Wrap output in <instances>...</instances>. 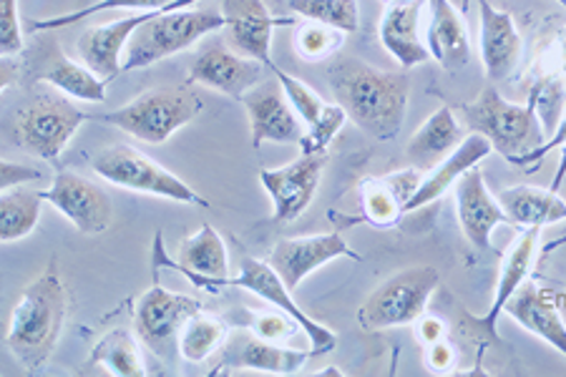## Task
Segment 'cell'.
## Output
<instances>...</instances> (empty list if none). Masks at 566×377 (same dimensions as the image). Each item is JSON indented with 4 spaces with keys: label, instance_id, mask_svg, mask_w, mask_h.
Wrapping results in <instances>:
<instances>
[{
    "label": "cell",
    "instance_id": "7",
    "mask_svg": "<svg viewBox=\"0 0 566 377\" xmlns=\"http://www.w3.org/2000/svg\"><path fill=\"white\" fill-rule=\"evenodd\" d=\"M91 164H94V171L98 177L114 184V187L179 201V205L209 207V201L199 197L185 179H179L177 174L159 167L157 161L142 151H136L134 146H108L102 154H96Z\"/></svg>",
    "mask_w": 566,
    "mask_h": 377
},
{
    "label": "cell",
    "instance_id": "4",
    "mask_svg": "<svg viewBox=\"0 0 566 377\" xmlns=\"http://www.w3.org/2000/svg\"><path fill=\"white\" fill-rule=\"evenodd\" d=\"M202 112L205 101L199 98L195 88L167 86L146 91L126 106L104 114L102 122L116 126L118 132L129 134L144 144H164Z\"/></svg>",
    "mask_w": 566,
    "mask_h": 377
},
{
    "label": "cell",
    "instance_id": "37",
    "mask_svg": "<svg viewBox=\"0 0 566 377\" xmlns=\"http://www.w3.org/2000/svg\"><path fill=\"white\" fill-rule=\"evenodd\" d=\"M348 122V114L340 104H331V112H327L315 126H310L307 132L300 139V154H325L327 146L340 134V128Z\"/></svg>",
    "mask_w": 566,
    "mask_h": 377
},
{
    "label": "cell",
    "instance_id": "8",
    "mask_svg": "<svg viewBox=\"0 0 566 377\" xmlns=\"http://www.w3.org/2000/svg\"><path fill=\"white\" fill-rule=\"evenodd\" d=\"M86 116L61 96H39L15 114L13 136L23 151L56 164Z\"/></svg>",
    "mask_w": 566,
    "mask_h": 377
},
{
    "label": "cell",
    "instance_id": "16",
    "mask_svg": "<svg viewBox=\"0 0 566 377\" xmlns=\"http://www.w3.org/2000/svg\"><path fill=\"white\" fill-rule=\"evenodd\" d=\"M360 260V254L350 250V244L345 242L340 234H315V237H295V239H282V242L272 250L270 264L280 272V277L287 282L290 290H295L300 282L310 274L317 272L319 266L327 262L340 260Z\"/></svg>",
    "mask_w": 566,
    "mask_h": 377
},
{
    "label": "cell",
    "instance_id": "13",
    "mask_svg": "<svg viewBox=\"0 0 566 377\" xmlns=\"http://www.w3.org/2000/svg\"><path fill=\"white\" fill-rule=\"evenodd\" d=\"M187 81L242 101L250 88L262 84V63L234 53L222 43H207L191 61Z\"/></svg>",
    "mask_w": 566,
    "mask_h": 377
},
{
    "label": "cell",
    "instance_id": "18",
    "mask_svg": "<svg viewBox=\"0 0 566 377\" xmlns=\"http://www.w3.org/2000/svg\"><path fill=\"white\" fill-rule=\"evenodd\" d=\"M538 234H542V229L538 227H528L518 234L516 242L511 244V250L506 252L504 264H501L494 302H491L489 312L483 317H469L483 345L499 343L496 322L501 315H504L506 302L514 297V292L522 287V284L528 280V274H532L536 250H538Z\"/></svg>",
    "mask_w": 566,
    "mask_h": 377
},
{
    "label": "cell",
    "instance_id": "24",
    "mask_svg": "<svg viewBox=\"0 0 566 377\" xmlns=\"http://www.w3.org/2000/svg\"><path fill=\"white\" fill-rule=\"evenodd\" d=\"M421 8L423 0L406 6H386V13L380 18V43L392 59H396L406 71L421 66L431 61V51L418 35L421 25Z\"/></svg>",
    "mask_w": 566,
    "mask_h": 377
},
{
    "label": "cell",
    "instance_id": "29",
    "mask_svg": "<svg viewBox=\"0 0 566 377\" xmlns=\"http://www.w3.org/2000/svg\"><path fill=\"white\" fill-rule=\"evenodd\" d=\"M41 78L49 81L53 88H59L63 94L78 101H88V104H102V101H106V81L98 78L86 63L81 66V63L71 61L59 49L45 51Z\"/></svg>",
    "mask_w": 566,
    "mask_h": 377
},
{
    "label": "cell",
    "instance_id": "30",
    "mask_svg": "<svg viewBox=\"0 0 566 377\" xmlns=\"http://www.w3.org/2000/svg\"><path fill=\"white\" fill-rule=\"evenodd\" d=\"M43 201L41 191H29L23 187L3 191V201H0V237H3V242H18V239L33 232L41 219Z\"/></svg>",
    "mask_w": 566,
    "mask_h": 377
},
{
    "label": "cell",
    "instance_id": "40",
    "mask_svg": "<svg viewBox=\"0 0 566 377\" xmlns=\"http://www.w3.org/2000/svg\"><path fill=\"white\" fill-rule=\"evenodd\" d=\"M252 329L254 335L270 339V343H285V339H290L303 327H300L290 315H285V312H280V315H258L252 322Z\"/></svg>",
    "mask_w": 566,
    "mask_h": 377
},
{
    "label": "cell",
    "instance_id": "20",
    "mask_svg": "<svg viewBox=\"0 0 566 377\" xmlns=\"http://www.w3.org/2000/svg\"><path fill=\"white\" fill-rule=\"evenodd\" d=\"M455 209H459V222L465 239L476 250H491V234H494V229L509 222L504 207L489 191L479 167L463 174L459 184H455Z\"/></svg>",
    "mask_w": 566,
    "mask_h": 377
},
{
    "label": "cell",
    "instance_id": "36",
    "mask_svg": "<svg viewBox=\"0 0 566 377\" xmlns=\"http://www.w3.org/2000/svg\"><path fill=\"white\" fill-rule=\"evenodd\" d=\"M340 39H343V31L331 29V25H323V23H310L297 31L295 49L303 59L319 61L340 49L343 43Z\"/></svg>",
    "mask_w": 566,
    "mask_h": 377
},
{
    "label": "cell",
    "instance_id": "9",
    "mask_svg": "<svg viewBox=\"0 0 566 377\" xmlns=\"http://www.w3.org/2000/svg\"><path fill=\"white\" fill-rule=\"evenodd\" d=\"M199 302L154 284L146 290L134 310V329L142 343L159 357H171L179 349V333L185 322L199 312Z\"/></svg>",
    "mask_w": 566,
    "mask_h": 377
},
{
    "label": "cell",
    "instance_id": "47",
    "mask_svg": "<svg viewBox=\"0 0 566 377\" xmlns=\"http://www.w3.org/2000/svg\"><path fill=\"white\" fill-rule=\"evenodd\" d=\"M463 8H469V0H463Z\"/></svg>",
    "mask_w": 566,
    "mask_h": 377
},
{
    "label": "cell",
    "instance_id": "38",
    "mask_svg": "<svg viewBox=\"0 0 566 377\" xmlns=\"http://www.w3.org/2000/svg\"><path fill=\"white\" fill-rule=\"evenodd\" d=\"M554 149H562V159H559V167H556V174H554V181H552V191H559L562 184L566 181V114L559 118V126L554 128L552 139L549 142H542L536 146V149L528 151L526 156H522V159L516 161V167H526V164H536L538 159H544L546 154L554 151Z\"/></svg>",
    "mask_w": 566,
    "mask_h": 377
},
{
    "label": "cell",
    "instance_id": "21",
    "mask_svg": "<svg viewBox=\"0 0 566 377\" xmlns=\"http://www.w3.org/2000/svg\"><path fill=\"white\" fill-rule=\"evenodd\" d=\"M481 15V59L489 81H506L522 61V33L516 29L514 15L491 6L489 0L479 3Z\"/></svg>",
    "mask_w": 566,
    "mask_h": 377
},
{
    "label": "cell",
    "instance_id": "42",
    "mask_svg": "<svg viewBox=\"0 0 566 377\" xmlns=\"http://www.w3.org/2000/svg\"><path fill=\"white\" fill-rule=\"evenodd\" d=\"M426 363L433 373H449L455 363V349L449 339H438V343L426 345Z\"/></svg>",
    "mask_w": 566,
    "mask_h": 377
},
{
    "label": "cell",
    "instance_id": "32",
    "mask_svg": "<svg viewBox=\"0 0 566 377\" xmlns=\"http://www.w3.org/2000/svg\"><path fill=\"white\" fill-rule=\"evenodd\" d=\"M227 339V322L209 312H195L179 333V355L187 363H205L217 347H222Z\"/></svg>",
    "mask_w": 566,
    "mask_h": 377
},
{
    "label": "cell",
    "instance_id": "5",
    "mask_svg": "<svg viewBox=\"0 0 566 377\" xmlns=\"http://www.w3.org/2000/svg\"><path fill=\"white\" fill-rule=\"evenodd\" d=\"M461 114L465 126L486 136L494 151L511 164L542 144L534 98L528 104H511L494 86H486L471 104L461 106Z\"/></svg>",
    "mask_w": 566,
    "mask_h": 377
},
{
    "label": "cell",
    "instance_id": "6",
    "mask_svg": "<svg viewBox=\"0 0 566 377\" xmlns=\"http://www.w3.org/2000/svg\"><path fill=\"white\" fill-rule=\"evenodd\" d=\"M438 282H441V274H438L436 266L428 264L410 266V270L392 274L358 310L360 327L376 333V329L413 325L426 315V307L438 290Z\"/></svg>",
    "mask_w": 566,
    "mask_h": 377
},
{
    "label": "cell",
    "instance_id": "33",
    "mask_svg": "<svg viewBox=\"0 0 566 377\" xmlns=\"http://www.w3.org/2000/svg\"><path fill=\"white\" fill-rule=\"evenodd\" d=\"M290 11L343 33H355L360 25L358 0H290Z\"/></svg>",
    "mask_w": 566,
    "mask_h": 377
},
{
    "label": "cell",
    "instance_id": "35",
    "mask_svg": "<svg viewBox=\"0 0 566 377\" xmlns=\"http://www.w3.org/2000/svg\"><path fill=\"white\" fill-rule=\"evenodd\" d=\"M169 3H175V0H98V3L81 8V11H73L69 15H56V18H45V21H35L31 25V31H56V29H63V25L86 21V18L102 13V11H157V8L169 6Z\"/></svg>",
    "mask_w": 566,
    "mask_h": 377
},
{
    "label": "cell",
    "instance_id": "27",
    "mask_svg": "<svg viewBox=\"0 0 566 377\" xmlns=\"http://www.w3.org/2000/svg\"><path fill=\"white\" fill-rule=\"evenodd\" d=\"M463 142L461 122L455 118L449 106H441L426 122L418 126V132L410 136L406 156L416 169L436 167L438 161L446 159L455 146Z\"/></svg>",
    "mask_w": 566,
    "mask_h": 377
},
{
    "label": "cell",
    "instance_id": "43",
    "mask_svg": "<svg viewBox=\"0 0 566 377\" xmlns=\"http://www.w3.org/2000/svg\"><path fill=\"white\" fill-rule=\"evenodd\" d=\"M416 333L423 345H431L446 337V325L438 317H421L416 322Z\"/></svg>",
    "mask_w": 566,
    "mask_h": 377
},
{
    "label": "cell",
    "instance_id": "2",
    "mask_svg": "<svg viewBox=\"0 0 566 377\" xmlns=\"http://www.w3.org/2000/svg\"><path fill=\"white\" fill-rule=\"evenodd\" d=\"M69 294L56 266H49L21 292L8 322L6 343L18 363L29 370H39L56 347L63 322H66Z\"/></svg>",
    "mask_w": 566,
    "mask_h": 377
},
{
    "label": "cell",
    "instance_id": "25",
    "mask_svg": "<svg viewBox=\"0 0 566 377\" xmlns=\"http://www.w3.org/2000/svg\"><path fill=\"white\" fill-rule=\"evenodd\" d=\"M423 177L418 169L396 171L382 179H368L363 184V209L365 219L376 227L396 224L400 214H406L408 201L421 187Z\"/></svg>",
    "mask_w": 566,
    "mask_h": 377
},
{
    "label": "cell",
    "instance_id": "1",
    "mask_svg": "<svg viewBox=\"0 0 566 377\" xmlns=\"http://www.w3.org/2000/svg\"><path fill=\"white\" fill-rule=\"evenodd\" d=\"M335 104L348 122L378 142L396 139L406 122L410 81L400 71H378L358 59L337 61L327 71Z\"/></svg>",
    "mask_w": 566,
    "mask_h": 377
},
{
    "label": "cell",
    "instance_id": "46",
    "mask_svg": "<svg viewBox=\"0 0 566 377\" xmlns=\"http://www.w3.org/2000/svg\"><path fill=\"white\" fill-rule=\"evenodd\" d=\"M559 300H562V307H566V290L559 292Z\"/></svg>",
    "mask_w": 566,
    "mask_h": 377
},
{
    "label": "cell",
    "instance_id": "17",
    "mask_svg": "<svg viewBox=\"0 0 566 377\" xmlns=\"http://www.w3.org/2000/svg\"><path fill=\"white\" fill-rule=\"evenodd\" d=\"M154 260L157 264L171 266L181 274L199 284V287H214V284H227V272H230V256H227V247L212 227L205 224L197 234L181 239L179 244V262H171L167 252L161 250V234H157V244H154Z\"/></svg>",
    "mask_w": 566,
    "mask_h": 377
},
{
    "label": "cell",
    "instance_id": "12",
    "mask_svg": "<svg viewBox=\"0 0 566 377\" xmlns=\"http://www.w3.org/2000/svg\"><path fill=\"white\" fill-rule=\"evenodd\" d=\"M227 284H234V287H242L252 294H258V297L270 302V305H275L280 312H285V315L295 320L297 325L305 329L315 357L333 353L335 349L337 335L331 327L319 325V322H315L313 317L305 315V312L297 307V302L292 300V290L287 287V282L280 277V272L270 262H260V260H252V256H248V260L242 262L240 277L227 280Z\"/></svg>",
    "mask_w": 566,
    "mask_h": 377
},
{
    "label": "cell",
    "instance_id": "26",
    "mask_svg": "<svg viewBox=\"0 0 566 377\" xmlns=\"http://www.w3.org/2000/svg\"><path fill=\"white\" fill-rule=\"evenodd\" d=\"M313 355V349H290L280 343H270L258 335H237L224 353V363L242 370H258L272 375L297 373Z\"/></svg>",
    "mask_w": 566,
    "mask_h": 377
},
{
    "label": "cell",
    "instance_id": "10",
    "mask_svg": "<svg viewBox=\"0 0 566 377\" xmlns=\"http://www.w3.org/2000/svg\"><path fill=\"white\" fill-rule=\"evenodd\" d=\"M325 171V154H300L277 169H262L260 181L272 199V222L290 224L313 205Z\"/></svg>",
    "mask_w": 566,
    "mask_h": 377
},
{
    "label": "cell",
    "instance_id": "11",
    "mask_svg": "<svg viewBox=\"0 0 566 377\" xmlns=\"http://www.w3.org/2000/svg\"><path fill=\"white\" fill-rule=\"evenodd\" d=\"M49 205L69 219L81 234L96 237L112 227L114 207L106 191L98 184L78 177L73 171H59L56 179L45 191H41Z\"/></svg>",
    "mask_w": 566,
    "mask_h": 377
},
{
    "label": "cell",
    "instance_id": "34",
    "mask_svg": "<svg viewBox=\"0 0 566 377\" xmlns=\"http://www.w3.org/2000/svg\"><path fill=\"white\" fill-rule=\"evenodd\" d=\"M270 71L275 73V78L280 81V86H282V91H285V96L292 104V108H295L300 122H303L307 128L315 126L319 118L331 112V104H325L323 96L315 94V91L310 88L305 81L290 76V73L282 71L280 66H275V63H272Z\"/></svg>",
    "mask_w": 566,
    "mask_h": 377
},
{
    "label": "cell",
    "instance_id": "41",
    "mask_svg": "<svg viewBox=\"0 0 566 377\" xmlns=\"http://www.w3.org/2000/svg\"><path fill=\"white\" fill-rule=\"evenodd\" d=\"M39 179H41V171L33 167H25V164L3 161V167H0V187H3V191L18 189L23 187L25 181H39Z\"/></svg>",
    "mask_w": 566,
    "mask_h": 377
},
{
    "label": "cell",
    "instance_id": "3",
    "mask_svg": "<svg viewBox=\"0 0 566 377\" xmlns=\"http://www.w3.org/2000/svg\"><path fill=\"white\" fill-rule=\"evenodd\" d=\"M191 3L197 0H175V3L159 8L157 15L132 35L124 51L122 69L136 71L154 66V63L191 49L197 41L224 29L222 11H187Z\"/></svg>",
    "mask_w": 566,
    "mask_h": 377
},
{
    "label": "cell",
    "instance_id": "22",
    "mask_svg": "<svg viewBox=\"0 0 566 377\" xmlns=\"http://www.w3.org/2000/svg\"><path fill=\"white\" fill-rule=\"evenodd\" d=\"M428 51L443 71L455 73L471 63V39L463 15L451 0H428Z\"/></svg>",
    "mask_w": 566,
    "mask_h": 377
},
{
    "label": "cell",
    "instance_id": "31",
    "mask_svg": "<svg viewBox=\"0 0 566 377\" xmlns=\"http://www.w3.org/2000/svg\"><path fill=\"white\" fill-rule=\"evenodd\" d=\"M91 365H102L116 377H144L146 367L142 363L139 347H136L129 329H112L98 339L88 355Z\"/></svg>",
    "mask_w": 566,
    "mask_h": 377
},
{
    "label": "cell",
    "instance_id": "28",
    "mask_svg": "<svg viewBox=\"0 0 566 377\" xmlns=\"http://www.w3.org/2000/svg\"><path fill=\"white\" fill-rule=\"evenodd\" d=\"M501 207H504L511 224L516 227H546L556 222H566V201L552 189L528 187H509L499 195Z\"/></svg>",
    "mask_w": 566,
    "mask_h": 377
},
{
    "label": "cell",
    "instance_id": "45",
    "mask_svg": "<svg viewBox=\"0 0 566 377\" xmlns=\"http://www.w3.org/2000/svg\"><path fill=\"white\" fill-rule=\"evenodd\" d=\"M386 6H406V3H416V0H382Z\"/></svg>",
    "mask_w": 566,
    "mask_h": 377
},
{
    "label": "cell",
    "instance_id": "44",
    "mask_svg": "<svg viewBox=\"0 0 566 377\" xmlns=\"http://www.w3.org/2000/svg\"><path fill=\"white\" fill-rule=\"evenodd\" d=\"M564 244H566V237L556 239V242H552V244H546V247H544V252L549 254V252H554V250H559V247H564Z\"/></svg>",
    "mask_w": 566,
    "mask_h": 377
},
{
    "label": "cell",
    "instance_id": "14",
    "mask_svg": "<svg viewBox=\"0 0 566 377\" xmlns=\"http://www.w3.org/2000/svg\"><path fill=\"white\" fill-rule=\"evenodd\" d=\"M242 104L250 116L252 146L260 149L262 144H300L305 128L295 108L277 84H258L242 96Z\"/></svg>",
    "mask_w": 566,
    "mask_h": 377
},
{
    "label": "cell",
    "instance_id": "23",
    "mask_svg": "<svg viewBox=\"0 0 566 377\" xmlns=\"http://www.w3.org/2000/svg\"><path fill=\"white\" fill-rule=\"evenodd\" d=\"M491 151H494V146H491L486 136H481L476 132L463 136V142L455 146L446 159L438 161L431 169V174H426L413 199L408 201L406 211H416L433 205V201L441 199L453 184H459L463 174H469L473 167H479V161L486 159Z\"/></svg>",
    "mask_w": 566,
    "mask_h": 377
},
{
    "label": "cell",
    "instance_id": "39",
    "mask_svg": "<svg viewBox=\"0 0 566 377\" xmlns=\"http://www.w3.org/2000/svg\"><path fill=\"white\" fill-rule=\"evenodd\" d=\"M23 51V29L18 18V0H0V53L13 59Z\"/></svg>",
    "mask_w": 566,
    "mask_h": 377
},
{
    "label": "cell",
    "instance_id": "15",
    "mask_svg": "<svg viewBox=\"0 0 566 377\" xmlns=\"http://www.w3.org/2000/svg\"><path fill=\"white\" fill-rule=\"evenodd\" d=\"M224 29L237 53L262 66H272V31L292 23L290 18H275L264 0H219Z\"/></svg>",
    "mask_w": 566,
    "mask_h": 377
},
{
    "label": "cell",
    "instance_id": "19",
    "mask_svg": "<svg viewBox=\"0 0 566 377\" xmlns=\"http://www.w3.org/2000/svg\"><path fill=\"white\" fill-rule=\"evenodd\" d=\"M504 315L514 317L528 333L542 337L556 353L566 357V322L562 317L559 292L546 290L538 282L526 280L506 302Z\"/></svg>",
    "mask_w": 566,
    "mask_h": 377
}]
</instances>
